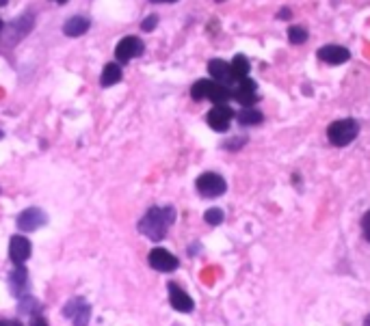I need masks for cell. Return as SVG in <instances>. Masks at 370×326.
Listing matches in <instances>:
<instances>
[{"mask_svg": "<svg viewBox=\"0 0 370 326\" xmlns=\"http://www.w3.org/2000/svg\"><path fill=\"white\" fill-rule=\"evenodd\" d=\"M175 223V210L171 206H154L139 221V231L152 242H161L169 227Z\"/></svg>", "mask_w": 370, "mask_h": 326, "instance_id": "6da1fadb", "label": "cell"}, {"mask_svg": "<svg viewBox=\"0 0 370 326\" xmlns=\"http://www.w3.org/2000/svg\"><path fill=\"white\" fill-rule=\"evenodd\" d=\"M191 98L195 100V102H202V100H210V102H215V106L219 104H225L227 100L232 98V91L227 87L215 82V80H197L195 84H193L191 89Z\"/></svg>", "mask_w": 370, "mask_h": 326, "instance_id": "7a4b0ae2", "label": "cell"}, {"mask_svg": "<svg viewBox=\"0 0 370 326\" xmlns=\"http://www.w3.org/2000/svg\"><path fill=\"white\" fill-rule=\"evenodd\" d=\"M358 134H360V123L355 119L333 121L327 128V138L331 145H336V147H346L351 141H355Z\"/></svg>", "mask_w": 370, "mask_h": 326, "instance_id": "3957f363", "label": "cell"}, {"mask_svg": "<svg viewBox=\"0 0 370 326\" xmlns=\"http://www.w3.org/2000/svg\"><path fill=\"white\" fill-rule=\"evenodd\" d=\"M195 188L202 197L215 199V197H221L227 190V184L219 173H202L195 182Z\"/></svg>", "mask_w": 370, "mask_h": 326, "instance_id": "277c9868", "label": "cell"}, {"mask_svg": "<svg viewBox=\"0 0 370 326\" xmlns=\"http://www.w3.org/2000/svg\"><path fill=\"white\" fill-rule=\"evenodd\" d=\"M63 316L72 320L74 326H87L91 320V305L85 298H72L63 307Z\"/></svg>", "mask_w": 370, "mask_h": 326, "instance_id": "5b68a950", "label": "cell"}, {"mask_svg": "<svg viewBox=\"0 0 370 326\" xmlns=\"http://www.w3.org/2000/svg\"><path fill=\"white\" fill-rule=\"evenodd\" d=\"M148 264L154 270H158V273H173V270H178V266H180L178 257L171 255L167 248H161V246H156V248L150 251Z\"/></svg>", "mask_w": 370, "mask_h": 326, "instance_id": "8992f818", "label": "cell"}, {"mask_svg": "<svg viewBox=\"0 0 370 326\" xmlns=\"http://www.w3.org/2000/svg\"><path fill=\"white\" fill-rule=\"evenodd\" d=\"M143 50H146L143 42H141L139 37H134V35H128V37H123V39L117 44V48H115V59H117L119 63H128V61H132L134 57H139V54H143Z\"/></svg>", "mask_w": 370, "mask_h": 326, "instance_id": "52a82bcc", "label": "cell"}, {"mask_svg": "<svg viewBox=\"0 0 370 326\" xmlns=\"http://www.w3.org/2000/svg\"><path fill=\"white\" fill-rule=\"evenodd\" d=\"M15 223L20 231H37L48 223V214L42 208H28L17 216Z\"/></svg>", "mask_w": 370, "mask_h": 326, "instance_id": "ba28073f", "label": "cell"}, {"mask_svg": "<svg viewBox=\"0 0 370 326\" xmlns=\"http://www.w3.org/2000/svg\"><path fill=\"white\" fill-rule=\"evenodd\" d=\"M232 98L238 102V104H243L245 108H252L256 102H258V84L247 76V78H243L238 84H236V89L232 91Z\"/></svg>", "mask_w": 370, "mask_h": 326, "instance_id": "9c48e42d", "label": "cell"}, {"mask_svg": "<svg viewBox=\"0 0 370 326\" xmlns=\"http://www.w3.org/2000/svg\"><path fill=\"white\" fill-rule=\"evenodd\" d=\"M232 119H234V111H232L230 106H225V104L215 106L213 111L208 113V117H206L208 125L213 130H217V132H225L227 128H230V121Z\"/></svg>", "mask_w": 370, "mask_h": 326, "instance_id": "30bf717a", "label": "cell"}, {"mask_svg": "<svg viewBox=\"0 0 370 326\" xmlns=\"http://www.w3.org/2000/svg\"><path fill=\"white\" fill-rule=\"evenodd\" d=\"M28 270L24 266H15L9 275V292L15 298H22L28 294Z\"/></svg>", "mask_w": 370, "mask_h": 326, "instance_id": "8fae6325", "label": "cell"}, {"mask_svg": "<svg viewBox=\"0 0 370 326\" xmlns=\"http://www.w3.org/2000/svg\"><path fill=\"white\" fill-rule=\"evenodd\" d=\"M30 253H33V246L24 235H13L9 240V257L15 266H22L30 257Z\"/></svg>", "mask_w": 370, "mask_h": 326, "instance_id": "7c38bea8", "label": "cell"}, {"mask_svg": "<svg viewBox=\"0 0 370 326\" xmlns=\"http://www.w3.org/2000/svg\"><path fill=\"white\" fill-rule=\"evenodd\" d=\"M169 305L180 314H191L193 309H195V302H193V298L184 292V289H180L178 285H173V283H169Z\"/></svg>", "mask_w": 370, "mask_h": 326, "instance_id": "4fadbf2b", "label": "cell"}, {"mask_svg": "<svg viewBox=\"0 0 370 326\" xmlns=\"http://www.w3.org/2000/svg\"><path fill=\"white\" fill-rule=\"evenodd\" d=\"M208 74L213 76L215 82H219V84H223V87H227V84L234 82L230 63H225V61H221V59H213V61L208 63Z\"/></svg>", "mask_w": 370, "mask_h": 326, "instance_id": "5bb4252c", "label": "cell"}, {"mask_svg": "<svg viewBox=\"0 0 370 326\" xmlns=\"http://www.w3.org/2000/svg\"><path fill=\"white\" fill-rule=\"evenodd\" d=\"M319 59L329 65H342L351 59V52L342 46H323L319 50Z\"/></svg>", "mask_w": 370, "mask_h": 326, "instance_id": "9a60e30c", "label": "cell"}, {"mask_svg": "<svg viewBox=\"0 0 370 326\" xmlns=\"http://www.w3.org/2000/svg\"><path fill=\"white\" fill-rule=\"evenodd\" d=\"M89 26H91V22L87 20V17L74 15L63 24V35H65V37H82V35L89 30Z\"/></svg>", "mask_w": 370, "mask_h": 326, "instance_id": "2e32d148", "label": "cell"}, {"mask_svg": "<svg viewBox=\"0 0 370 326\" xmlns=\"http://www.w3.org/2000/svg\"><path fill=\"white\" fill-rule=\"evenodd\" d=\"M121 78H123V71H121L119 63H109V65H104V69H102L100 84L102 87H113V84L121 82Z\"/></svg>", "mask_w": 370, "mask_h": 326, "instance_id": "e0dca14e", "label": "cell"}, {"mask_svg": "<svg viewBox=\"0 0 370 326\" xmlns=\"http://www.w3.org/2000/svg\"><path fill=\"white\" fill-rule=\"evenodd\" d=\"M30 28H33V15L30 13H24L22 17H15L13 24H11V42H15V37L22 39Z\"/></svg>", "mask_w": 370, "mask_h": 326, "instance_id": "ac0fdd59", "label": "cell"}, {"mask_svg": "<svg viewBox=\"0 0 370 326\" xmlns=\"http://www.w3.org/2000/svg\"><path fill=\"white\" fill-rule=\"evenodd\" d=\"M232 67V76H234V82H240L243 78L249 76V61H247L243 54H238V57H234V61L230 63Z\"/></svg>", "mask_w": 370, "mask_h": 326, "instance_id": "d6986e66", "label": "cell"}, {"mask_svg": "<svg viewBox=\"0 0 370 326\" xmlns=\"http://www.w3.org/2000/svg\"><path fill=\"white\" fill-rule=\"evenodd\" d=\"M236 119H238L240 125H258V123L264 121L262 113L256 111V108H243V111L236 115Z\"/></svg>", "mask_w": 370, "mask_h": 326, "instance_id": "ffe728a7", "label": "cell"}, {"mask_svg": "<svg viewBox=\"0 0 370 326\" xmlns=\"http://www.w3.org/2000/svg\"><path fill=\"white\" fill-rule=\"evenodd\" d=\"M39 309H42V305H39V300L37 298H33V296H22V298H17V311L20 314H28V316H33V314H39Z\"/></svg>", "mask_w": 370, "mask_h": 326, "instance_id": "44dd1931", "label": "cell"}, {"mask_svg": "<svg viewBox=\"0 0 370 326\" xmlns=\"http://www.w3.org/2000/svg\"><path fill=\"white\" fill-rule=\"evenodd\" d=\"M288 37L292 44H306L308 39V30L303 26H290L288 28Z\"/></svg>", "mask_w": 370, "mask_h": 326, "instance_id": "7402d4cb", "label": "cell"}, {"mask_svg": "<svg viewBox=\"0 0 370 326\" xmlns=\"http://www.w3.org/2000/svg\"><path fill=\"white\" fill-rule=\"evenodd\" d=\"M204 219H206V223H208V225L217 227V225H221V223H223V210H219V208L208 210V212L204 214Z\"/></svg>", "mask_w": 370, "mask_h": 326, "instance_id": "603a6c76", "label": "cell"}, {"mask_svg": "<svg viewBox=\"0 0 370 326\" xmlns=\"http://www.w3.org/2000/svg\"><path fill=\"white\" fill-rule=\"evenodd\" d=\"M156 24H158V15H156V13H152V15H148L146 20H143V24H141V28H143L146 33H152V30L156 28Z\"/></svg>", "mask_w": 370, "mask_h": 326, "instance_id": "cb8c5ba5", "label": "cell"}, {"mask_svg": "<svg viewBox=\"0 0 370 326\" xmlns=\"http://www.w3.org/2000/svg\"><path fill=\"white\" fill-rule=\"evenodd\" d=\"M362 231H364V238L370 242V210L364 214V219H362Z\"/></svg>", "mask_w": 370, "mask_h": 326, "instance_id": "d4e9b609", "label": "cell"}, {"mask_svg": "<svg viewBox=\"0 0 370 326\" xmlns=\"http://www.w3.org/2000/svg\"><path fill=\"white\" fill-rule=\"evenodd\" d=\"M30 326H48V320L44 318V314H33L30 316Z\"/></svg>", "mask_w": 370, "mask_h": 326, "instance_id": "484cf974", "label": "cell"}, {"mask_svg": "<svg viewBox=\"0 0 370 326\" xmlns=\"http://www.w3.org/2000/svg\"><path fill=\"white\" fill-rule=\"evenodd\" d=\"M0 326H22L20 320H0Z\"/></svg>", "mask_w": 370, "mask_h": 326, "instance_id": "4316f807", "label": "cell"}, {"mask_svg": "<svg viewBox=\"0 0 370 326\" xmlns=\"http://www.w3.org/2000/svg\"><path fill=\"white\" fill-rule=\"evenodd\" d=\"M154 5H163V3H178V0H150Z\"/></svg>", "mask_w": 370, "mask_h": 326, "instance_id": "83f0119b", "label": "cell"}, {"mask_svg": "<svg viewBox=\"0 0 370 326\" xmlns=\"http://www.w3.org/2000/svg\"><path fill=\"white\" fill-rule=\"evenodd\" d=\"M52 3H57V5H65L67 0H52Z\"/></svg>", "mask_w": 370, "mask_h": 326, "instance_id": "f1b7e54d", "label": "cell"}, {"mask_svg": "<svg viewBox=\"0 0 370 326\" xmlns=\"http://www.w3.org/2000/svg\"><path fill=\"white\" fill-rule=\"evenodd\" d=\"M364 326H370V316H368V318L364 320Z\"/></svg>", "mask_w": 370, "mask_h": 326, "instance_id": "f546056e", "label": "cell"}, {"mask_svg": "<svg viewBox=\"0 0 370 326\" xmlns=\"http://www.w3.org/2000/svg\"><path fill=\"white\" fill-rule=\"evenodd\" d=\"M7 3H9V0H0V7H5Z\"/></svg>", "mask_w": 370, "mask_h": 326, "instance_id": "4dcf8cb0", "label": "cell"}, {"mask_svg": "<svg viewBox=\"0 0 370 326\" xmlns=\"http://www.w3.org/2000/svg\"><path fill=\"white\" fill-rule=\"evenodd\" d=\"M3 26H5V22H3V20H0V30H3Z\"/></svg>", "mask_w": 370, "mask_h": 326, "instance_id": "1f68e13d", "label": "cell"}, {"mask_svg": "<svg viewBox=\"0 0 370 326\" xmlns=\"http://www.w3.org/2000/svg\"><path fill=\"white\" fill-rule=\"evenodd\" d=\"M0 138H3V132H0Z\"/></svg>", "mask_w": 370, "mask_h": 326, "instance_id": "d6a6232c", "label": "cell"}, {"mask_svg": "<svg viewBox=\"0 0 370 326\" xmlns=\"http://www.w3.org/2000/svg\"><path fill=\"white\" fill-rule=\"evenodd\" d=\"M217 3H223V0H217Z\"/></svg>", "mask_w": 370, "mask_h": 326, "instance_id": "836d02e7", "label": "cell"}]
</instances>
